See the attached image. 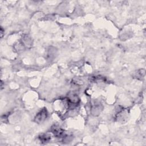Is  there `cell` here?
Wrapping results in <instances>:
<instances>
[{
    "label": "cell",
    "instance_id": "obj_1",
    "mask_svg": "<svg viewBox=\"0 0 146 146\" xmlns=\"http://www.w3.org/2000/svg\"><path fill=\"white\" fill-rule=\"evenodd\" d=\"M52 132L56 137L60 138L64 136V131L59 127L54 125V127L52 128Z\"/></svg>",
    "mask_w": 146,
    "mask_h": 146
},
{
    "label": "cell",
    "instance_id": "obj_2",
    "mask_svg": "<svg viewBox=\"0 0 146 146\" xmlns=\"http://www.w3.org/2000/svg\"><path fill=\"white\" fill-rule=\"evenodd\" d=\"M47 115V111L45 109L44 110H42L36 116V117H35L36 121H37V122H42V121H43L46 118Z\"/></svg>",
    "mask_w": 146,
    "mask_h": 146
},
{
    "label": "cell",
    "instance_id": "obj_3",
    "mask_svg": "<svg viewBox=\"0 0 146 146\" xmlns=\"http://www.w3.org/2000/svg\"><path fill=\"white\" fill-rule=\"evenodd\" d=\"M39 139H40L41 141H42V142H46V141H48L49 140L50 136H48L46 135H41L39 137Z\"/></svg>",
    "mask_w": 146,
    "mask_h": 146
}]
</instances>
